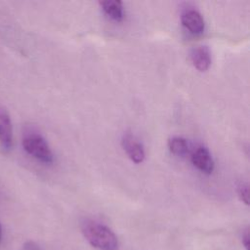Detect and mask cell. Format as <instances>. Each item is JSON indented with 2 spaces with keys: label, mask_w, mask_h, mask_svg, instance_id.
<instances>
[{
  "label": "cell",
  "mask_w": 250,
  "mask_h": 250,
  "mask_svg": "<svg viewBox=\"0 0 250 250\" xmlns=\"http://www.w3.org/2000/svg\"><path fill=\"white\" fill-rule=\"evenodd\" d=\"M82 232L89 243L100 250H117L118 240L114 232L106 226L95 221H86Z\"/></svg>",
  "instance_id": "1"
},
{
  "label": "cell",
  "mask_w": 250,
  "mask_h": 250,
  "mask_svg": "<svg viewBox=\"0 0 250 250\" xmlns=\"http://www.w3.org/2000/svg\"><path fill=\"white\" fill-rule=\"evenodd\" d=\"M24 150L39 161L50 164L54 160L53 152L45 139L36 133L27 134L22 139Z\"/></svg>",
  "instance_id": "2"
},
{
  "label": "cell",
  "mask_w": 250,
  "mask_h": 250,
  "mask_svg": "<svg viewBox=\"0 0 250 250\" xmlns=\"http://www.w3.org/2000/svg\"><path fill=\"white\" fill-rule=\"evenodd\" d=\"M121 145L128 157L135 163H141L145 159V149L142 143L135 135L130 132L124 133L121 139Z\"/></svg>",
  "instance_id": "3"
},
{
  "label": "cell",
  "mask_w": 250,
  "mask_h": 250,
  "mask_svg": "<svg viewBox=\"0 0 250 250\" xmlns=\"http://www.w3.org/2000/svg\"><path fill=\"white\" fill-rule=\"evenodd\" d=\"M183 25L193 34H200L203 32L205 22L201 14L194 9H187L181 16Z\"/></svg>",
  "instance_id": "4"
},
{
  "label": "cell",
  "mask_w": 250,
  "mask_h": 250,
  "mask_svg": "<svg viewBox=\"0 0 250 250\" xmlns=\"http://www.w3.org/2000/svg\"><path fill=\"white\" fill-rule=\"evenodd\" d=\"M192 164L202 173L211 174L214 170V160L209 150L204 146L196 147L191 154Z\"/></svg>",
  "instance_id": "5"
},
{
  "label": "cell",
  "mask_w": 250,
  "mask_h": 250,
  "mask_svg": "<svg viewBox=\"0 0 250 250\" xmlns=\"http://www.w3.org/2000/svg\"><path fill=\"white\" fill-rule=\"evenodd\" d=\"M0 145L9 149L13 145L12 122L8 111L0 106Z\"/></svg>",
  "instance_id": "6"
},
{
  "label": "cell",
  "mask_w": 250,
  "mask_h": 250,
  "mask_svg": "<svg viewBox=\"0 0 250 250\" xmlns=\"http://www.w3.org/2000/svg\"><path fill=\"white\" fill-rule=\"evenodd\" d=\"M193 66L199 71H206L211 64L210 51L206 46H196L190 52Z\"/></svg>",
  "instance_id": "7"
},
{
  "label": "cell",
  "mask_w": 250,
  "mask_h": 250,
  "mask_svg": "<svg viewBox=\"0 0 250 250\" xmlns=\"http://www.w3.org/2000/svg\"><path fill=\"white\" fill-rule=\"evenodd\" d=\"M101 7L104 12L112 20L116 21H121L124 18L123 5L121 1L118 0H106L100 2Z\"/></svg>",
  "instance_id": "8"
},
{
  "label": "cell",
  "mask_w": 250,
  "mask_h": 250,
  "mask_svg": "<svg viewBox=\"0 0 250 250\" xmlns=\"http://www.w3.org/2000/svg\"><path fill=\"white\" fill-rule=\"evenodd\" d=\"M170 151L177 156H184L188 152V145L186 139L182 137H173L168 141Z\"/></svg>",
  "instance_id": "9"
},
{
  "label": "cell",
  "mask_w": 250,
  "mask_h": 250,
  "mask_svg": "<svg viewBox=\"0 0 250 250\" xmlns=\"http://www.w3.org/2000/svg\"><path fill=\"white\" fill-rule=\"evenodd\" d=\"M237 192H238V195L240 197V199L246 204L248 205L249 203V195H248V186L246 184H243L241 183L239 186H238V188H237Z\"/></svg>",
  "instance_id": "10"
},
{
  "label": "cell",
  "mask_w": 250,
  "mask_h": 250,
  "mask_svg": "<svg viewBox=\"0 0 250 250\" xmlns=\"http://www.w3.org/2000/svg\"><path fill=\"white\" fill-rule=\"evenodd\" d=\"M242 242L244 244V247L246 250H249V245H250V238H249V231L248 229L245 231V233L243 234L242 237Z\"/></svg>",
  "instance_id": "11"
},
{
  "label": "cell",
  "mask_w": 250,
  "mask_h": 250,
  "mask_svg": "<svg viewBox=\"0 0 250 250\" xmlns=\"http://www.w3.org/2000/svg\"><path fill=\"white\" fill-rule=\"evenodd\" d=\"M1 236H2V228H1V225H0V239H1Z\"/></svg>",
  "instance_id": "12"
}]
</instances>
